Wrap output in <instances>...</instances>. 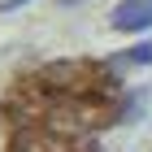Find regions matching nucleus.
<instances>
[{"instance_id": "obj_1", "label": "nucleus", "mask_w": 152, "mask_h": 152, "mask_svg": "<svg viewBox=\"0 0 152 152\" xmlns=\"http://www.w3.org/2000/svg\"><path fill=\"white\" fill-rule=\"evenodd\" d=\"M109 26L113 31H126V35L152 31V0H117L113 13H109Z\"/></svg>"}, {"instance_id": "obj_2", "label": "nucleus", "mask_w": 152, "mask_h": 152, "mask_svg": "<svg viewBox=\"0 0 152 152\" xmlns=\"http://www.w3.org/2000/svg\"><path fill=\"white\" fill-rule=\"evenodd\" d=\"M143 65H152V44H135L122 57H113V70H143Z\"/></svg>"}, {"instance_id": "obj_3", "label": "nucleus", "mask_w": 152, "mask_h": 152, "mask_svg": "<svg viewBox=\"0 0 152 152\" xmlns=\"http://www.w3.org/2000/svg\"><path fill=\"white\" fill-rule=\"evenodd\" d=\"M31 0H0V13H18V9H26Z\"/></svg>"}, {"instance_id": "obj_4", "label": "nucleus", "mask_w": 152, "mask_h": 152, "mask_svg": "<svg viewBox=\"0 0 152 152\" xmlns=\"http://www.w3.org/2000/svg\"><path fill=\"white\" fill-rule=\"evenodd\" d=\"M61 4H78V0H61Z\"/></svg>"}]
</instances>
